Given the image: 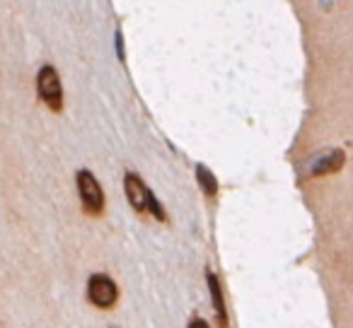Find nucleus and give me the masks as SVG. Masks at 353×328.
<instances>
[{
    "mask_svg": "<svg viewBox=\"0 0 353 328\" xmlns=\"http://www.w3.org/2000/svg\"><path fill=\"white\" fill-rule=\"evenodd\" d=\"M88 299L97 309H114L119 302V285L112 275L92 273L88 278Z\"/></svg>",
    "mask_w": 353,
    "mask_h": 328,
    "instance_id": "obj_4",
    "label": "nucleus"
},
{
    "mask_svg": "<svg viewBox=\"0 0 353 328\" xmlns=\"http://www.w3.org/2000/svg\"><path fill=\"white\" fill-rule=\"evenodd\" d=\"M37 94L54 113L63 111V83L51 63H44L37 70Z\"/></svg>",
    "mask_w": 353,
    "mask_h": 328,
    "instance_id": "obj_3",
    "label": "nucleus"
},
{
    "mask_svg": "<svg viewBox=\"0 0 353 328\" xmlns=\"http://www.w3.org/2000/svg\"><path fill=\"white\" fill-rule=\"evenodd\" d=\"M196 184L201 186L203 196L206 198H218V179L206 164H196Z\"/></svg>",
    "mask_w": 353,
    "mask_h": 328,
    "instance_id": "obj_7",
    "label": "nucleus"
},
{
    "mask_svg": "<svg viewBox=\"0 0 353 328\" xmlns=\"http://www.w3.org/2000/svg\"><path fill=\"white\" fill-rule=\"evenodd\" d=\"M75 188H78L80 196V206L88 212L90 217H99L104 212V206H107V198H104V191L99 186L97 177H94L90 169H80L75 174Z\"/></svg>",
    "mask_w": 353,
    "mask_h": 328,
    "instance_id": "obj_2",
    "label": "nucleus"
},
{
    "mask_svg": "<svg viewBox=\"0 0 353 328\" xmlns=\"http://www.w3.org/2000/svg\"><path fill=\"white\" fill-rule=\"evenodd\" d=\"M123 193H126L128 206L136 212H148V215H152L157 222H167V210L162 208V203L157 201L155 193L148 188V184L143 182L138 174L128 172L126 177H123Z\"/></svg>",
    "mask_w": 353,
    "mask_h": 328,
    "instance_id": "obj_1",
    "label": "nucleus"
},
{
    "mask_svg": "<svg viewBox=\"0 0 353 328\" xmlns=\"http://www.w3.org/2000/svg\"><path fill=\"white\" fill-rule=\"evenodd\" d=\"M343 162H346L343 150H329V152H324L322 157L314 160L310 174H312V177H329V174H336L339 169L343 167Z\"/></svg>",
    "mask_w": 353,
    "mask_h": 328,
    "instance_id": "obj_6",
    "label": "nucleus"
},
{
    "mask_svg": "<svg viewBox=\"0 0 353 328\" xmlns=\"http://www.w3.org/2000/svg\"><path fill=\"white\" fill-rule=\"evenodd\" d=\"M189 328H211V323H208L206 318L196 316V318H192V321H189Z\"/></svg>",
    "mask_w": 353,
    "mask_h": 328,
    "instance_id": "obj_9",
    "label": "nucleus"
},
{
    "mask_svg": "<svg viewBox=\"0 0 353 328\" xmlns=\"http://www.w3.org/2000/svg\"><path fill=\"white\" fill-rule=\"evenodd\" d=\"M206 280H208V292H211V302L216 309L218 316V328H228V307H225V294H223L221 280L213 270H206Z\"/></svg>",
    "mask_w": 353,
    "mask_h": 328,
    "instance_id": "obj_5",
    "label": "nucleus"
},
{
    "mask_svg": "<svg viewBox=\"0 0 353 328\" xmlns=\"http://www.w3.org/2000/svg\"><path fill=\"white\" fill-rule=\"evenodd\" d=\"M117 54H119V61H126V54H123V34L121 30H117Z\"/></svg>",
    "mask_w": 353,
    "mask_h": 328,
    "instance_id": "obj_8",
    "label": "nucleus"
}]
</instances>
